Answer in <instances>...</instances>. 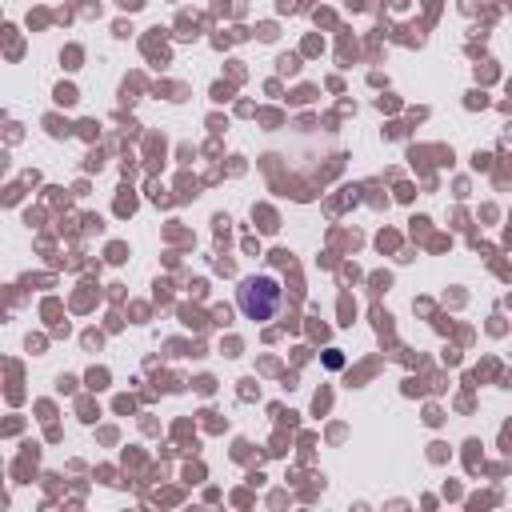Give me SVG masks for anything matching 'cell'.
<instances>
[{"mask_svg":"<svg viewBox=\"0 0 512 512\" xmlns=\"http://www.w3.org/2000/svg\"><path fill=\"white\" fill-rule=\"evenodd\" d=\"M276 304H280V288L272 276H252L240 284V308L248 320H268L276 312Z\"/></svg>","mask_w":512,"mask_h":512,"instance_id":"1","label":"cell"}]
</instances>
